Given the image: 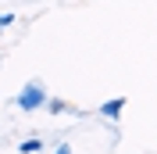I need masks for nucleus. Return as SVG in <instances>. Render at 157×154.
Returning a JSON list of instances; mask_svg holds the SVG:
<instances>
[{"instance_id":"f03ea898","label":"nucleus","mask_w":157,"mask_h":154,"mask_svg":"<svg viewBox=\"0 0 157 154\" xmlns=\"http://www.w3.org/2000/svg\"><path fill=\"white\" fill-rule=\"evenodd\" d=\"M121 107H125V97H114V100H104V104H100V115H104V118H114V122H118Z\"/></svg>"},{"instance_id":"39448f33","label":"nucleus","mask_w":157,"mask_h":154,"mask_svg":"<svg viewBox=\"0 0 157 154\" xmlns=\"http://www.w3.org/2000/svg\"><path fill=\"white\" fill-rule=\"evenodd\" d=\"M11 22H14V14H11V11H4V14H0V29H7Z\"/></svg>"},{"instance_id":"423d86ee","label":"nucleus","mask_w":157,"mask_h":154,"mask_svg":"<svg viewBox=\"0 0 157 154\" xmlns=\"http://www.w3.org/2000/svg\"><path fill=\"white\" fill-rule=\"evenodd\" d=\"M54 154H71V147H68V144H57V147H54Z\"/></svg>"},{"instance_id":"f257e3e1","label":"nucleus","mask_w":157,"mask_h":154,"mask_svg":"<svg viewBox=\"0 0 157 154\" xmlns=\"http://www.w3.org/2000/svg\"><path fill=\"white\" fill-rule=\"evenodd\" d=\"M18 107L21 111H39V107H47V93L39 83H29V86L18 93Z\"/></svg>"},{"instance_id":"7ed1b4c3","label":"nucleus","mask_w":157,"mask_h":154,"mask_svg":"<svg viewBox=\"0 0 157 154\" xmlns=\"http://www.w3.org/2000/svg\"><path fill=\"white\" fill-rule=\"evenodd\" d=\"M18 151H21V154H36V151H43V140H39V136H32V140H21Z\"/></svg>"},{"instance_id":"20e7f679","label":"nucleus","mask_w":157,"mask_h":154,"mask_svg":"<svg viewBox=\"0 0 157 154\" xmlns=\"http://www.w3.org/2000/svg\"><path fill=\"white\" fill-rule=\"evenodd\" d=\"M47 107L54 111V115H57V111H68V104H64V100H57V97H47Z\"/></svg>"}]
</instances>
